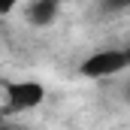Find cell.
<instances>
[{
	"instance_id": "obj_1",
	"label": "cell",
	"mask_w": 130,
	"mask_h": 130,
	"mask_svg": "<svg viewBox=\"0 0 130 130\" xmlns=\"http://www.w3.org/2000/svg\"><path fill=\"white\" fill-rule=\"evenodd\" d=\"M127 55H124V48H106V52H94V55H88L82 67H79V73L85 76V79H109V76H118V73H124L127 70Z\"/></svg>"
},
{
	"instance_id": "obj_2",
	"label": "cell",
	"mask_w": 130,
	"mask_h": 130,
	"mask_svg": "<svg viewBox=\"0 0 130 130\" xmlns=\"http://www.w3.org/2000/svg\"><path fill=\"white\" fill-rule=\"evenodd\" d=\"M45 100V85L42 82H33V79H21V82H9L6 85V106L15 109V112H27L42 106Z\"/></svg>"
},
{
	"instance_id": "obj_3",
	"label": "cell",
	"mask_w": 130,
	"mask_h": 130,
	"mask_svg": "<svg viewBox=\"0 0 130 130\" xmlns=\"http://www.w3.org/2000/svg\"><path fill=\"white\" fill-rule=\"evenodd\" d=\"M61 12V0H30L24 9V18L33 27H48Z\"/></svg>"
},
{
	"instance_id": "obj_4",
	"label": "cell",
	"mask_w": 130,
	"mask_h": 130,
	"mask_svg": "<svg viewBox=\"0 0 130 130\" xmlns=\"http://www.w3.org/2000/svg\"><path fill=\"white\" fill-rule=\"evenodd\" d=\"M103 6H106V9H112V12H118V9H127L130 0H103Z\"/></svg>"
},
{
	"instance_id": "obj_5",
	"label": "cell",
	"mask_w": 130,
	"mask_h": 130,
	"mask_svg": "<svg viewBox=\"0 0 130 130\" xmlns=\"http://www.w3.org/2000/svg\"><path fill=\"white\" fill-rule=\"evenodd\" d=\"M15 6H18V0H0V15H9Z\"/></svg>"
},
{
	"instance_id": "obj_6",
	"label": "cell",
	"mask_w": 130,
	"mask_h": 130,
	"mask_svg": "<svg viewBox=\"0 0 130 130\" xmlns=\"http://www.w3.org/2000/svg\"><path fill=\"white\" fill-rule=\"evenodd\" d=\"M124 55H127V64H130V48H124Z\"/></svg>"
}]
</instances>
